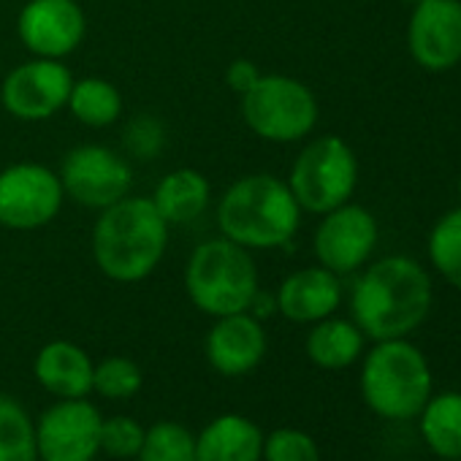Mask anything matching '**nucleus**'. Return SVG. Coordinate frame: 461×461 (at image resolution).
<instances>
[{
    "instance_id": "obj_6",
    "label": "nucleus",
    "mask_w": 461,
    "mask_h": 461,
    "mask_svg": "<svg viewBox=\"0 0 461 461\" xmlns=\"http://www.w3.org/2000/svg\"><path fill=\"white\" fill-rule=\"evenodd\" d=\"M242 117L256 136L288 144L315 128L318 101L312 90L294 77L261 74L258 82L242 93Z\"/></svg>"
},
{
    "instance_id": "obj_13",
    "label": "nucleus",
    "mask_w": 461,
    "mask_h": 461,
    "mask_svg": "<svg viewBox=\"0 0 461 461\" xmlns=\"http://www.w3.org/2000/svg\"><path fill=\"white\" fill-rule=\"evenodd\" d=\"M20 41L36 58L63 60L87 33V20L77 0H31L17 20Z\"/></svg>"
},
{
    "instance_id": "obj_7",
    "label": "nucleus",
    "mask_w": 461,
    "mask_h": 461,
    "mask_svg": "<svg viewBox=\"0 0 461 461\" xmlns=\"http://www.w3.org/2000/svg\"><path fill=\"white\" fill-rule=\"evenodd\" d=\"M356 182L358 163L353 149L339 136H323L302 149L291 168L288 187L302 209L326 214L348 203Z\"/></svg>"
},
{
    "instance_id": "obj_5",
    "label": "nucleus",
    "mask_w": 461,
    "mask_h": 461,
    "mask_svg": "<svg viewBox=\"0 0 461 461\" xmlns=\"http://www.w3.org/2000/svg\"><path fill=\"white\" fill-rule=\"evenodd\" d=\"M361 393L369 410L380 418H415L431 399V369L415 345L404 339H383L364 361Z\"/></svg>"
},
{
    "instance_id": "obj_8",
    "label": "nucleus",
    "mask_w": 461,
    "mask_h": 461,
    "mask_svg": "<svg viewBox=\"0 0 461 461\" xmlns=\"http://www.w3.org/2000/svg\"><path fill=\"white\" fill-rule=\"evenodd\" d=\"M60 174L41 163H14L0 171V225L33 230L52 222L63 206Z\"/></svg>"
},
{
    "instance_id": "obj_9",
    "label": "nucleus",
    "mask_w": 461,
    "mask_h": 461,
    "mask_svg": "<svg viewBox=\"0 0 461 461\" xmlns=\"http://www.w3.org/2000/svg\"><path fill=\"white\" fill-rule=\"evenodd\" d=\"M63 190L71 201L87 209H106L131 195L133 171L128 160L101 144H82L71 149L60 168Z\"/></svg>"
},
{
    "instance_id": "obj_28",
    "label": "nucleus",
    "mask_w": 461,
    "mask_h": 461,
    "mask_svg": "<svg viewBox=\"0 0 461 461\" xmlns=\"http://www.w3.org/2000/svg\"><path fill=\"white\" fill-rule=\"evenodd\" d=\"M267 461H321L318 442L299 429H277L264 439Z\"/></svg>"
},
{
    "instance_id": "obj_2",
    "label": "nucleus",
    "mask_w": 461,
    "mask_h": 461,
    "mask_svg": "<svg viewBox=\"0 0 461 461\" xmlns=\"http://www.w3.org/2000/svg\"><path fill=\"white\" fill-rule=\"evenodd\" d=\"M431 307V280L412 258H385L364 272L353 291V318L361 334L383 342L415 331Z\"/></svg>"
},
{
    "instance_id": "obj_12",
    "label": "nucleus",
    "mask_w": 461,
    "mask_h": 461,
    "mask_svg": "<svg viewBox=\"0 0 461 461\" xmlns=\"http://www.w3.org/2000/svg\"><path fill=\"white\" fill-rule=\"evenodd\" d=\"M377 245V222L358 203H342L326 212L315 230V256L334 275L356 272Z\"/></svg>"
},
{
    "instance_id": "obj_23",
    "label": "nucleus",
    "mask_w": 461,
    "mask_h": 461,
    "mask_svg": "<svg viewBox=\"0 0 461 461\" xmlns=\"http://www.w3.org/2000/svg\"><path fill=\"white\" fill-rule=\"evenodd\" d=\"M36 426L25 407L0 393V461H36Z\"/></svg>"
},
{
    "instance_id": "obj_19",
    "label": "nucleus",
    "mask_w": 461,
    "mask_h": 461,
    "mask_svg": "<svg viewBox=\"0 0 461 461\" xmlns=\"http://www.w3.org/2000/svg\"><path fill=\"white\" fill-rule=\"evenodd\" d=\"M212 187L206 176L195 168H176L160 179L152 203L168 225H185L201 217L209 206Z\"/></svg>"
},
{
    "instance_id": "obj_11",
    "label": "nucleus",
    "mask_w": 461,
    "mask_h": 461,
    "mask_svg": "<svg viewBox=\"0 0 461 461\" xmlns=\"http://www.w3.org/2000/svg\"><path fill=\"white\" fill-rule=\"evenodd\" d=\"M71 87L74 77L60 60L36 58L9 71V77L4 79V90H0V101L12 117L39 122L55 117L60 109L68 106Z\"/></svg>"
},
{
    "instance_id": "obj_32",
    "label": "nucleus",
    "mask_w": 461,
    "mask_h": 461,
    "mask_svg": "<svg viewBox=\"0 0 461 461\" xmlns=\"http://www.w3.org/2000/svg\"><path fill=\"white\" fill-rule=\"evenodd\" d=\"M412 4H420V0H412Z\"/></svg>"
},
{
    "instance_id": "obj_18",
    "label": "nucleus",
    "mask_w": 461,
    "mask_h": 461,
    "mask_svg": "<svg viewBox=\"0 0 461 461\" xmlns=\"http://www.w3.org/2000/svg\"><path fill=\"white\" fill-rule=\"evenodd\" d=\"M264 434L245 415H220L195 439V461H261Z\"/></svg>"
},
{
    "instance_id": "obj_27",
    "label": "nucleus",
    "mask_w": 461,
    "mask_h": 461,
    "mask_svg": "<svg viewBox=\"0 0 461 461\" xmlns=\"http://www.w3.org/2000/svg\"><path fill=\"white\" fill-rule=\"evenodd\" d=\"M144 442V429L136 418L114 415L101 423V450L114 458H133L139 456Z\"/></svg>"
},
{
    "instance_id": "obj_24",
    "label": "nucleus",
    "mask_w": 461,
    "mask_h": 461,
    "mask_svg": "<svg viewBox=\"0 0 461 461\" xmlns=\"http://www.w3.org/2000/svg\"><path fill=\"white\" fill-rule=\"evenodd\" d=\"M429 256L437 272L461 291V209L437 220L429 237Z\"/></svg>"
},
{
    "instance_id": "obj_33",
    "label": "nucleus",
    "mask_w": 461,
    "mask_h": 461,
    "mask_svg": "<svg viewBox=\"0 0 461 461\" xmlns=\"http://www.w3.org/2000/svg\"><path fill=\"white\" fill-rule=\"evenodd\" d=\"M453 461H461V458H453Z\"/></svg>"
},
{
    "instance_id": "obj_31",
    "label": "nucleus",
    "mask_w": 461,
    "mask_h": 461,
    "mask_svg": "<svg viewBox=\"0 0 461 461\" xmlns=\"http://www.w3.org/2000/svg\"><path fill=\"white\" fill-rule=\"evenodd\" d=\"M458 195H461V182H458Z\"/></svg>"
},
{
    "instance_id": "obj_30",
    "label": "nucleus",
    "mask_w": 461,
    "mask_h": 461,
    "mask_svg": "<svg viewBox=\"0 0 461 461\" xmlns=\"http://www.w3.org/2000/svg\"><path fill=\"white\" fill-rule=\"evenodd\" d=\"M258 77H261V71H258V66L256 63H250V60H234L228 66V85H230V90L234 93H248L256 82H258Z\"/></svg>"
},
{
    "instance_id": "obj_20",
    "label": "nucleus",
    "mask_w": 461,
    "mask_h": 461,
    "mask_svg": "<svg viewBox=\"0 0 461 461\" xmlns=\"http://www.w3.org/2000/svg\"><path fill=\"white\" fill-rule=\"evenodd\" d=\"M364 348V334L356 323L339 318H323L307 337V356L321 369L350 366Z\"/></svg>"
},
{
    "instance_id": "obj_16",
    "label": "nucleus",
    "mask_w": 461,
    "mask_h": 461,
    "mask_svg": "<svg viewBox=\"0 0 461 461\" xmlns=\"http://www.w3.org/2000/svg\"><path fill=\"white\" fill-rule=\"evenodd\" d=\"M275 299L277 310L288 321L318 323L339 307L342 288L334 272H329L326 267H310L285 277Z\"/></svg>"
},
{
    "instance_id": "obj_3",
    "label": "nucleus",
    "mask_w": 461,
    "mask_h": 461,
    "mask_svg": "<svg viewBox=\"0 0 461 461\" xmlns=\"http://www.w3.org/2000/svg\"><path fill=\"white\" fill-rule=\"evenodd\" d=\"M302 206L288 182L272 174H250L230 185L217 206L220 234L248 250H275L294 240Z\"/></svg>"
},
{
    "instance_id": "obj_15",
    "label": "nucleus",
    "mask_w": 461,
    "mask_h": 461,
    "mask_svg": "<svg viewBox=\"0 0 461 461\" xmlns=\"http://www.w3.org/2000/svg\"><path fill=\"white\" fill-rule=\"evenodd\" d=\"M267 356V331L250 312L222 315L206 334V358L214 372L240 377L253 372Z\"/></svg>"
},
{
    "instance_id": "obj_29",
    "label": "nucleus",
    "mask_w": 461,
    "mask_h": 461,
    "mask_svg": "<svg viewBox=\"0 0 461 461\" xmlns=\"http://www.w3.org/2000/svg\"><path fill=\"white\" fill-rule=\"evenodd\" d=\"M125 147L136 155V158H152L160 152L163 147V128L152 120V117H139L128 125L125 133Z\"/></svg>"
},
{
    "instance_id": "obj_4",
    "label": "nucleus",
    "mask_w": 461,
    "mask_h": 461,
    "mask_svg": "<svg viewBox=\"0 0 461 461\" xmlns=\"http://www.w3.org/2000/svg\"><path fill=\"white\" fill-rule=\"evenodd\" d=\"M185 288L190 302L212 318L248 312L258 294V269L248 248L225 237L209 240L190 253Z\"/></svg>"
},
{
    "instance_id": "obj_10",
    "label": "nucleus",
    "mask_w": 461,
    "mask_h": 461,
    "mask_svg": "<svg viewBox=\"0 0 461 461\" xmlns=\"http://www.w3.org/2000/svg\"><path fill=\"white\" fill-rule=\"evenodd\" d=\"M101 412L87 399H60L36 423L41 461H93L101 453Z\"/></svg>"
},
{
    "instance_id": "obj_26",
    "label": "nucleus",
    "mask_w": 461,
    "mask_h": 461,
    "mask_svg": "<svg viewBox=\"0 0 461 461\" xmlns=\"http://www.w3.org/2000/svg\"><path fill=\"white\" fill-rule=\"evenodd\" d=\"M139 388H141V369L125 356L104 358L93 369V391H98L104 399H128L139 393Z\"/></svg>"
},
{
    "instance_id": "obj_25",
    "label": "nucleus",
    "mask_w": 461,
    "mask_h": 461,
    "mask_svg": "<svg viewBox=\"0 0 461 461\" xmlns=\"http://www.w3.org/2000/svg\"><path fill=\"white\" fill-rule=\"evenodd\" d=\"M139 461H195V437L176 420L144 429Z\"/></svg>"
},
{
    "instance_id": "obj_1",
    "label": "nucleus",
    "mask_w": 461,
    "mask_h": 461,
    "mask_svg": "<svg viewBox=\"0 0 461 461\" xmlns=\"http://www.w3.org/2000/svg\"><path fill=\"white\" fill-rule=\"evenodd\" d=\"M168 245V222L144 195H125L101 209L93 228V258L114 283H139L155 272Z\"/></svg>"
},
{
    "instance_id": "obj_14",
    "label": "nucleus",
    "mask_w": 461,
    "mask_h": 461,
    "mask_svg": "<svg viewBox=\"0 0 461 461\" xmlns=\"http://www.w3.org/2000/svg\"><path fill=\"white\" fill-rule=\"evenodd\" d=\"M407 44L420 68H453L461 60V0H420L407 28Z\"/></svg>"
},
{
    "instance_id": "obj_22",
    "label": "nucleus",
    "mask_w": 461,
    "mask_h": 461,
    "mask_svg": "<svg viewBox=\"0 0 461 461\" xmlns=\"http://www.w3.org/2000/svg\"><path fill=\"white\" fill-rule=\"evenodd\" d=\"M68 109L79 122L90 128H106L120 117L122 95L112 82L90 77V79L74 82L71 95H68Z\"/></svg>"
},
{
    "instance_id": "obj_17",
    "label": "nucleus",
    "mask_w": 461,
    "mask_h": 461,
    "mask_svg": "<svg viewBox=\"0 0 461 461\" xmlns=\"http://www.w3.org/2000/svg\"><path fill=\"white\" fill-rule=\"evenodd\" d=\"M93 369L95 364L90 361V356L68 339H55L44 345L33 366L41 388L60 399H85L93 391Z\"/></svg>"
},
{
    "instance_id": "obj_21",
    "label": "nucleus",
    "mask_w": 461,
    "mask_h": 461,
    "mask_svg": "<svg viewBox=\"0 0 461 461\" xmlns=\"http://www.w3.org/2000/svg\"><path fill=\"white\" fill-rule=\"evenodd\" d=\"M420 434L426 445L453 461L461 458V393H439L420 410Z\"/></svg>"
}]
</instances>
